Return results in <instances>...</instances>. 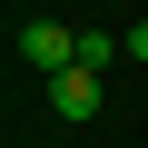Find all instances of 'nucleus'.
<instances>
[{
	"label": "nucleus",
	"instance_id": "obj_1",
	"mask_svg": "<svg viewBox=\"0 0 148 148\" xmlns=\"http://www.w3.org/2000/svg\"><path fill=\"white\" fill-rule=\"evenodd\" d=\"M20 59L40 69V79H59V69H79V30H59V20H30V30H20Z\"/></svg>",
	"mask_w": 148,
	"mask_h": 148
},
{
	"label": "nucleus",
	"instance_id": "obj_2",
	"mask_svg": "<svg viewBox=\"0 0 148 148\" xmlns=\"http://www.w3.org/2000/svg\"><path fill=\"white\" fill-rule=\"evenodd\" d=\"M49 109H59V119H99V69H89V59L59 69V79H49Z\"/></svg>",
	"mask_w": 148,
	"mask_h": 148
},
{
	"label": "nucleus",
	"instance_id": "obj_3",
	"mask_svg": "<svg viewBox=\"0 0 148 148\" xmlns=\"http://www.w3.org/2000/svg\"><path fill=\"white\" fill-rule=\"evenodd\" d=\"M119 49H128V59H148V20H138V30H128V40H119Z\"/></svg>",
	"mask_w": 148,
	"mask_h": 148
}]
</instances>
